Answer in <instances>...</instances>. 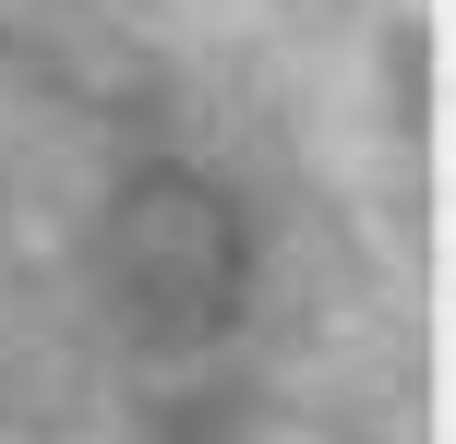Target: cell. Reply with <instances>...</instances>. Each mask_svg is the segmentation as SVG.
<instances>
[{"mask_svg":"<svg viewBox=\"0 0 456 444\" xmlns=\"http://www.w3.org/2000/svg\"><path fill=\"white\" fill-rule=\"evenodd\" d=\"M96 277H109V312L144 349H205L240 312L252 229L205 168H144V181H120L109 229H96Z\"/></svg>","mask_w":456,"mask_h":444,"instance_id":"1","label":"cell"}]
</instances>
